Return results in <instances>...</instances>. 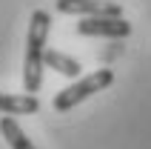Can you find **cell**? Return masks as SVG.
I'll list each match as a JSON object with an SVG mask.
<instances>
[{
  "instance_id": "cell-3",
  "label": "cell",
  "mask_w": 151,
  "mask_h": 149,
  "mask_svg": "<svg viewBox=\"0 0 151 149\" xmlns=\"http://www.w3.org/2000/svg\"><path fill=\"white\" fill-rule=\"evenodd\" d=\"M77 32L86 37H128L131 23L123 17H83L77 23Z\"/></svg>"
},
{
  "instance_id": "cell-4",
  "label": "cell",
  "mask_w": 151,
  "mask_h": 149,
  "mask_svg": "<svg viewBox=\"0 0 151 149\" xmlns=\"http://www.w3.org/2000/svg\"><path fill=\"white\" fill-rule=\"evenodd\" d=\"M57 12L80 17H123V9L109 0H57Z\"/></svg>"
},
{
  "instance_id": "cell-1",
  "label": "cell",
  "mask_w": 151,
  "mask_h": 149,
  "mask_svg": "<svg viewBox=\"0 0 151 149\" xmlns=\"http://www.w3.org/2000/svg\"><path fill=\"white\" fill-rule=\"evenodd\" d=\"M51 29L49 12L37 9L29 20V37H26V60H23V89L26 95H34L43 83V58H46V37Z\"/></svg>"
},
{
  "instance_id": "cell-5",
  "label": "cell",
  "mask_w": 151,
  "mask_h": 149,
  "mask_svg": "<svg viewBox=\"0 0 151 149\" xmlns=\"http://www.w3.org/2000/svg\"><path fill=\"white\" fill-rule=\"evenodd\" d=\"M40 100L34 95H3L0 92V112L3 115H34Z\"/></svg>"
},
{
  "instance_id": "cell-6",
  "label": "cell",
  "mask_w": 151,
  "mask_h": 149,
  "mask_svg": "<svg viewBox=\"0 0 151 149\" xmlns=\"http://www.w3.org/2000/svg\"><path fill=\"white\" fill-rule=\"evenodd\" d=\"M0 132H3V138H6V143L12 149H34V143L26 138V132L20 129V123H17L12 115L0 118Z\"/></svg>"
},
{
  "instance_id": "cell-2",
  "label": "cell",
  "mask_w": 151,
  "mask_h": 149,
  "mask_svg": "<svg viewBox=\"0 0 151 149\" xmlns=\"http://www.w3.org/2000/svg\"><path fill=\"white\" fill-rule=\"evenodd\" d=\"M111 83H114V72H111V69H97V72L80 77L77 83L66 86L63 92H57L54 109H57V112H68V109H74L77 103H83L86 98H91V95L103 92L106 86H111Z\"/></svg>"
},
{
  "instance_id": "cell-7",
  "label": "cell",
  "mask_w": 151,
  "mask_h": 149,
  "mask_svg": "<svg viewBox=\"0 0 151 149\" xmlns=\"http://www.w3.org/2000/svg\"><path fill=\"white\" fill-rule=\"evenodd\" d=\"M43 63H46V66H51L54 72L66 74V77H80V69H83L74 58H68V55H63V52H57V49H46Z\"/></svg>"
}]
</instances>
